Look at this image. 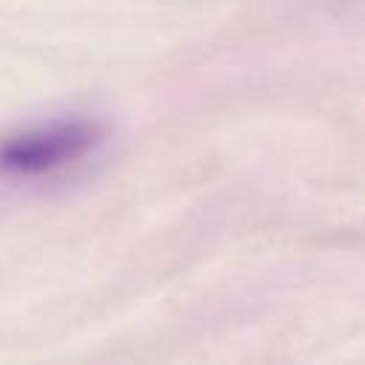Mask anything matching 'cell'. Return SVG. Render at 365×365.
Segmentation results:
<instances>
[{
  "mask_svg": "<svg viewBox=\"0 0 365 365\" xmlns=\"http://www.w3.org/2000/svg\"><path fill=\"white\" fill-rule=\"evenodd\" d=\"M103 143V125L88 117H60L11 131L0 140V177L43 180L74 168Z\"/></svg>",
  "mask_w": 365,
  "mask_h": 365,
  "instance_id": "cell-1",
  "label": "cell"
}]
</instances>
